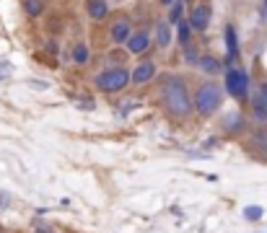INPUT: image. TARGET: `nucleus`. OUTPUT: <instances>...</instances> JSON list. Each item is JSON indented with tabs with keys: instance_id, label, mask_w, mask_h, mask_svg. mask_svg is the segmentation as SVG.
Segmentation results:
<instances>
[{
	"instance_id": "obj_13",
	"label": "nucleus",
	"mask_w": 267,
	"mask_h": 233,
	"mask_svg": "<svg viewBox=\"0 0 267 233\" xmlns=\"http://www.w3.org/2000/svg\"><path fill=\"white\" fill-rule=\"evenodd\" d=\"M200 67L205 70V73H218V70H220V62L218 60H213V57H207V55H202V60H200Z\"/></svg>"
},
{
	"instance_id": "obj_23",
	"label": "nucleus",
	"mask_w": 267,
	"mask_h": 233,
	"mask_svg": "<svg viewBox=\"0 0 267 233\" xmlns=\"http://www.w3.org/2000/svg\"><path fill=\"white\" fill-rule=\"evenodd\" d=\"M197 52L195 50H187V62H197V57H195Z\"/></svg>"
},
{
	"instance_id": "obj_6",
	"label": "nucleus",
	"mask_w": 267,
	"mask_h": 233,
	"mask_svg": "<svg viewBox=\"0 0 267 233\" xmlns=\"http://www.w3.org/2000/svg\"><path fill=\"white\" fill-rule=\"evenodd\" d=\"M153 75H156V65H153V62H140V65H137L133 73H130V83L143 86V83H148Z\"/></svg>"
},
{
	"instance_id": "obj_5",
	"label": "nucleus",
	"mask_w": 267,
	"mask_h": 233,
	"mask_svg": "<svg viewBox=\"0 0 267 233\" xmlns=\"http://www.w3.org/2000/svg\"><path fill=\"white\" fill-rule=\"evenodd\" d=\"M207 23H210V5H197L190 16V29L195 31H205Z\"/></svg>"
},
{
	"instance_id": "obj_17",
	"label": "nucleus",
	"mask_w": 267,
	"mask_h": 233,
	"mask_svg": "<svg viewBox=\"0 0 267 233\" xmlns=\"http://www.w3.org/2000/svg\"><path fill=\"white\" fill-rule=\"evenodd\" d=\"M177 39H179V44H187V42H190V23H187V21H179V26H177Z\"/></svg>"
},
{
	"instance_id": "obj_9",
	"label": "nucleus",
	"mask_w": 267,
	"mask_h": 233,
	"mask_svg": "<svg viewBox=\"0 0 267 233\" xmlns=\"http://www.w3.org/2000/svg\"><path fill=\"white\" fill-rule=\"evenodd\" d=\"M252 116L257 124H265L267 122V101L260 96V93H254L252 96Z\"/></svg>"
},
{
	"instance_id": "obj_20",
	"label": "nucleus",
	"mask_w": 267,
	"mask_h": 233,
	"mask_svg": "<svg viewBox=\"0 0 267 233\" xmlns=\"http://www.w3.org/2000/svg\"><path fill=\"white\" fill-rule=\"evenodd\" d=\"M109 57H112V62H122L125 60V52L122 50H114V52H109Z\"/></svg>"
},
{
	"instance_id": "obj_8",
	"label": "nucleus",
	"mask_w": 267,
	"mask_h": 233,
	"mask_svg": "<svg viewBox=\"0 0 267 233\" xmlns=\"http://www.w3.org/2000/svg\"><path fill=\"white\" fill-rule=\"evenodd\" d=\"M148 44H150V37L145 31H137V34H130V39H127V47H130V52L133 55H140L148 50Z\"/></svg>"
},
{
	"instance_id": "obj_14",
	"label": "nucleus",
	"mask_w": 267,
	"mask_h": 233,
	"mask_svg": "<svg viewBox=\"0 0 267 233\" xmlns=\"http://www.w3.org/2000/svg\"><path fill=\"white\" fill-rule=\"evenodd\" d=\"M73 62H78V65H86L88 62V47L86 44H78L75 50H73Z\"/></svg>"
},
{
	"instance_id": "obj_3",
	"label": "nucleus",
	"mask_w": 267,
	"mask_h": 233,
	"mask_svg": "<svg viewBox=\"0 0 267 233\" xmlns=\"http://www.w3.org/2000/svg\"><path fill=\"white\" fill-rule=\"evenodd\" d=\"M127 83H130V73H127L125 67H109V70H104V73L96 75V86L101 91H122Z\"/></svg>"
},
{
	"instance_id": "obj_18",
	"label": "nucleus",
	"mask_w": 267,
	"mask_h": 233,
	"mask_svg": "<svg viewBox=\"0 0 267 233\" xmlns=\"http://www.w3.org/2000/svg\"><path fill=\"white\" fill-rule=\"evenodd\" d=\"M254 145H265L267 148V132H254V140H252Z\"/></svg>"
},
{
	"instance_id": "obj_4",
	"label": "nucleus",
	"mask_w": 267,
	"mask_h": 233,
	"mask_svg": "<svg viewBox=\"0 0 267 233\" xmlns=\"http://www.w3.org/2000/svg\"><path fill=\"white\" fill-rule=\"evenodd\" d=\"M226 91L234 99H244V96H247V91H249V75L244 73V70L228 67L226 70Z\"/></svg>"
},
{
	"instance_id": "obj_24",
	"label": "nucleus",
	"mask_w": 267,
	"mask_h": 233,
	"mask_svg": "<svg viewBox=\"0 0 267 233\" xmlns=\"http://www.w3.org/2000/svg\"><path fill=\"white\" fill-rule=\"evenodd\" d=\"M161 3H164V5H171V3H174V0H161Z\"/></svg>"
},
{
	"instance_id": "obj_12",
	"label": "nucleus",
	"mask_w": 267,
	"mask_h": 233,
	"mask_svg": "<svg viewBox=\"0 0 267 233\" xmlns=\"http://www.w3.org/2000/svg\"><path fill=\"white\" fill-rule=\"evenodd\" d=\"M156 42H158V47H169V42H171V31H169L166 23H158V29H156Z\"/></svg>"
},
{
	"instance_id": "obj_11",
	"label": "nucleus",
	"mask_w": 267,
	"mask_h": 233,
	"mask_svg": "<svg viewBox=\"0 0 267 233\" xmlns=\"http://www.w3.org/2000/svg\"><path fill=\"white\" fill-rule=\"evenodd\" d=\"M88 16L91 18H104L107 16V3H104V0H88Z\"/></svg>"
},
{
	"instance_id": "obj_26",
	"label": "nucleus",
	"mask_w": 267,
	"mask_h": 233,
	"mask_svg": "<svg viewBox=\"0 0 267 233\" xmlns=\"http://www.w3.org/2000/svg\"><path fill=\"white\" fill-rule=\"evenodd\" d=\"M265 5H267V0H265Z\"/></svg>"
},
{
	"instance_id": "obj_1",
	"label": "nucleus",
	"mask_w": 267,
	"mask_h": 233,
	"mask_svg": "<svg viewBox=\"0 0 267 233\" xmlns=\"http://www.w3.org/2000/svg\"><path fill=\"white\" fill-rule=\"evenodd\" d=\"M161 99H164V107L174 114V116H190L192 114V96L187 93L184 80L177 75H164L161 78Z\"/></svg>"
},
{
	"instance_id": "obj_15",
	"label": "nucleus",
	"mask_w": 267,
	"mask_h": 233,
	"mask_svg": "<svg viewBox=\"0 0 267 233\" xmlns=\"http://www.w3.org/2000/svg\"><path fill=\"white\" fill-rule=\"evenodd\" d=\"M182 13H184V0H174V3H171V13H169V21L179 23V21H182Z\"/></svg>"
},
{
	"instance_id": "obj_25",
	"label": "nucleus",
	"mask_w": 267,
	"mask_h": 233,
	"mask_svg": "<svg viewBox=\"0 0 267 233\" xmlns=\"http://www.w3.org/2000/svg\"><path fill=\"white\" fill-rule=\"evenodd\" d=\"M3 197H5V194H0V205H5V200H3Z\"/></svg>"
},
{
	"instance_id": "obj_2",
	"label": "nucleus",
	"mask_w": 267,
	"mask_h": 233,
	"mask_svg": "<svg viewBox=\"0 0 267 233\" xmlns=\"http://www.w3.org/2000/svg\"><path fill=\"white\" fill-rule=\"evenodd\" d=\"M220 101H223V91H220L218 83H200L195 91V96H192V109H197L202 116L207 114H213L218 107H220Z\"/></svg>"
},
{
	"instance_id": "obj_19",
	"label": "nucleus",
	"mask_w": 267,
	"mask_h": 233,
	"mask_svg": "<svg viewBox=\"0 0 267 233\" xmlns=\"http://www.w3.org/2000/svg\"><path fill=\"white\" fill-rule=\"evenodd\" d=\"M26 10H29L31 16H37V13H39V3H37V0H29V3H26Z\"/></svg>"
},
{
	"instance_id": "obj_10",
	"label": "nucleus",
	"mask_w": 267,
	"mask_h": 233,
	"mask_svg": "<svg viewBox=\"0 0 267 233\" xmlns=\"http://www.w3.org/2000/svg\"><path fill=\"white\" fill-rule=\"evenodd\" d=\"M226 47H228V62L239 57V42H236V29L226 26Z\"/></svg>"
},
{
	"instance_id": "obj_21",
	"label": "nucleus",
	"mask_w": 267,
	"mask_h": 233,
	"mask_svg": "<svg viewBox=\"0 0 267 233\" xmlns=\"http://www.w3.org/2000/svg\"><path fill=\"white\" fill-rule=\"evenodd\" d=\"M257 93H260V96L267 101V83H260V88H257Z\"/></svg>"
},
{
	"instance_id": "obj_22",
	"label": "nucleus",
	"mask_w": 267,
	"mask_h": 233,
	"mask_svg": "<svg viewBox=\"0 0 267 233\" xmlns=\"http://www.w3.org/2000/svg\"><path fill=\"white\" fill-rule=\"evenodd\" d=\"M8 70H10V67H8L5 62H0V80H3V78H5V73H8Z\"/></svg>"
},
{
	"instance_id": "obj_16",
	"label": "nucleus",
	"mask_w": 267,
	"mask_h": 233,
	"mask_svg": "<svg viewBox=\"0 0 267 233\" xmlns=\"http://www.w3.org/2000/svg\"><path fill=\"white\" fill-rule=\"evenodd\" d=\"M262 215H265V210H262V207H257V205L244 207V220H252V223H254V220H260Z\"/></svg>"
},
{
	"instance_id": "obj_7",
	"label": "nucleus",
	"mask_w": 267,
	"mask_h": 233,
	"mask_svg": "<svg viewBox=\"0 0 267 233\" xmlns=\"http://www.w3.org/2000/svg\"><path fill=\"white\" fill-rule=\"evenodd\" d=\"M130 21L127 18H120V21H114L112 23V29H109V37H112V42L114 44H125L127 39H130Z\"/></svg>"
}]
</instances>
